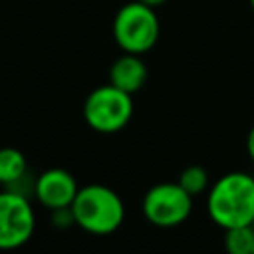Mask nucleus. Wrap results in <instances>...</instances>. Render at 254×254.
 Instances as JSON below:
<instances>
[{"label": "nucleus", "mask_w": 254, "mask_h": 254, "mask_svg": "<svg viewBox=\"0 0 254 254\" xmlns=\"http://www.w3.org/2000/svg\"><path fill=\"white\" fill-rule=\"evenodd\" d=\"M36 228V214L20 190L0 192V250H14L26 244Z\"/></svg>", "instance_id": "nucleus-6"}, {"label": "nucleus", "mask_w": 254, "mask_h": 254, "mask_svg": "<svg viewBox=\"0 0 254 254\" xmlns=\"http://www.w3.org/2000/svg\"><path fill=\"white\" fill-rule=\"evenodd\" d=\"M206 210L224 230L254 224V175L232 171L216 179L206 192Z\"/></svg>", "instance_id": "nucleus-1"}, {"label": "nucleus", "mask_w": 254, "mask_h": 254, "mask_svg": "<svg viewBox=\"0 0 254 254\" xmlns=\"http://www.w3.org/2000/svg\"><path fill=\"white\" fill-rule=\"evenodd\" d=\"M246 153H248L250 161L254 163V127L248 131V137H246Z\"/></svg>", "instance_id": "nucleus-12"}, {"label": "nucleus", "mask_w": 254, "mask_h": 254, "mask_svg": "<svg viewBox=\"0 0 254 254\" xmlns=\"http://www.w3.org/2000/svg\"><path fill=\"white\" fill-rule=\"evenodd\" d=\"M159 18L155 8L135 0L123 4L113 20V38L125 54H145L159 40Z\"/></svg>", "instance_id": "nucleus-3"}, {"label": "nucleus", "mask_w": 254, "mask_h": 254, "mask_svg": "<svg viewBox=\"0 0 254 254\" xmlns=\"http://www.w3.org/2000/svg\"><path fill=\"white\" fill-rule=\"evenodd\" d=\"M252 254H254V246H252Z\"/></svg>", "instance_id": "nucleus-15"}, {"label": "nucleus", "mask_w": 254, "mask_h": 254, "mask_svg": "<svg viewBox=\"0 0 254 254\" xmlns=\"http://www.w3.org/2000/svg\"><path fill=\"white\" fill-rule=\"evenodd\" d=\"M192 198L196 194H202L204 190H208L210 187V181H208V173L204 167L200 165H189L181 171L179 175V181H177Z\"/></svg>", "instance_id": "nucleus-11"}, {"label": "nucleus", "mask_w": 254, "mask_h": 254, "mask_svg": "<svg viewBox=\"0 0 254 254\" xmlns=\"http://www.w3.org/2000/svg\"><path fill=\"white\" fill-rule=\"evenodd\" d=\"M147 81V65L137 54L119 56L109 67V83L125 93L139 91Z\"/></svg>", "instance_id": "nucleus-8"}, {"label": "nucleus", "mask_w": 254, "mask_h": 254, "mask_svg": "<svg viewBox=\"0 0 254 254\" xmlns=\"http://www.w3.org/2000/svg\"><path fill=\"white\" fill-rule=\"evenodd\" d=\"M77 190V181L65 169H48L34 183V194L38 202L52 212L71 206Z\"/></svg>", "instance_id": "nucleus-7"}, {"label": "nucleus", "mask_w": 254, "mask_h": 254, "mask_svg": "<svg viewBox=\"0 0 254 254\" xmlns=\"http://www.w3.org/2000/svg\"><path fill=\"white\" fill-rule=\"evenodd\" d=\"M69 208L73 224L97 236L115 232L125 218V204L121 196L105 185L79 187Z\"/></svg>", "instance_id": "nucleus-2"}, {"label": "nucleus", "mask_w": 254, "mask_h": 254, "mask_svg": "<svg viewBox=\"0 0 254 254\" xmlns=\"http://www.w3.org/2000/svg\"><path fill=\"white\" fill-rule=\"evenodd\" d=\"M133 117V99L131 93L121 91L119 87L107 83L95 87L83 103V119L97 133H117Z\"/></svg>", "instance_id": "nucleus-4"}, {"label": "nucleus", "mask_w": 254, "mask_h": 254, "mask_svg": "<svg viewBox=\"0 0 254 254\" xmlns=\"http://www.w3.org/2000/svg\"><path fill=\"white\" fill-rule=\"evenodd\" d=\"M254 246V228L236 226L224 230V250L226 254H252Z\"/></svg>", "instance_id": "nucleus-10"}, {"label": "nucleus", "mask_w": 254, "mask_h": 254, "mask_svg": "<svg viewBox=\"0 0 254 254\" xmlns=\"http://www.w3.org/2000/svg\"><path fill=\"white\" fill-rule=\"evenodd\" d=\"M26 157L16 147H2L0 149V185L12 187L22 181L26 175Z\"/></svg>", "instance_id": "nucleus-9"}, {"label": "nucleus", "mask_w": 254, "mask_h": 254, "mask_svg": "<svg viewBox=\"0 0 254 254\" xmlns=\"http://www.w3.org/2000/svg\"><path fill=\"white\" fill-rule=\"evenodd\" d=\"M192 212V196L179 183L153 185L143 196L145 218L159 228H173Z\"/></svg>", "instance_id": "nucleus-5"}, {"label": "nucleus", "mask_w": 254, "mask_h": 254, "mask_svg": "<svg viewBox=\"0 0 254 254\" xmlns=\"http://www.w3.org/2000/svg\"><path fill=\"white\" fill-rule=\"evenodd\" d=\"M250 6H252V10H254V0H250Z\"/></svg>", "instance_id": "nucleus-14"}, {"label": "nucleus", "mask_w": 254, "mask_h": 254, "mask_svg": "<svg viewBox=\"0 0 254 254\" xmlns=\"http://www.w3.org/2000/svg\"><path fill=\"white\" fill-rule=\"evenodd\" d=\"M139 2H143V4H147V6H151V8H159V6L165 4L167 0H139Z\"/></svg>", "instance_id": "nucleus-13"}]
</instances>
